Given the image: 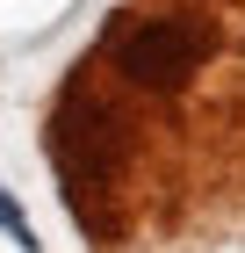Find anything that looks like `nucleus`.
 I'll use <instances>...</instances> for the list:
<instances>
[{"label": "nucleus", "mask_w": 245, "mask_h": 253, "mask_svg": "<svg viewBox=\"0 0 245 253\" xmlns=\"http://www.w3.org/2000/svg\"><path fill=\"white\" fill-rule=\"evenodd\" d=\"M108 58H115V73H130L137 87L173 94V87H188V80L202 73V29H195V22H173V15H144V22H130V29H115Z\"/></svg>", "instance_id": "obj_1"}, {"label": "nucleus", "mask_w": 245, "mask_h": 253, "mask_svg": "<svg viewBox=\"0 0 245 253\" xmlns=\"http://www.w3.org/2000/svg\"><path fill=\"white\" fill-rule=\"evenodd\" d=\"M0 232L15 239L22 253H36V232H29V210H22V203H15V195H7V188H0Z\"/></svg>", "instance_id": "obj_2"}]
</instances>
